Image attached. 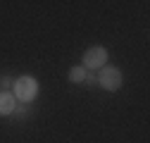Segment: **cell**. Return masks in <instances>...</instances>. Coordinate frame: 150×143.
<instances>
[{
	"mask_svg": "<svg viewBox=\"0 0 150 143\" xmlns=\"http://www.w3.org/2000/svg\"><path fill=\"white\" fill-rule=\"evenodd\" d=\"M12 96L17 98V100H24V103H29V100H33L36 98V93H38V81H36L33 76H19L17 81H12Z\"/></svg>",
	"mask_w": 150,
	"mask_h": 143,
	"instance_id": "6da1fadb",
	"label": "cell"
},
{
	"mask_svg": "<svg viewBox=\"0 0 150 143\" xmlns=\"http://www.w3.org/2000/svg\"><path fill=\"white\" fill-rule=\"evenodd\" d=\"M83 64V69H103L105 67V62H107V50L103 48V45H93V48H88L86 52H83V60H81Z\"/></svg>",
	"mask_w": 150,
	"mask_h": 143,
	"instance_id": "7a4b0ae2",
	"label": "cell"
},
{
	"mask_svg": "<svg viewBox=\"0 0 150 143\" xmlns=\"http://www.w3.org/2000/svg\"><path fill=\"white\" fill-rule=\"evenodd\" d=\"M100 86L105 88V91H119L122 88V72L117 69V67H103L100 69Z\"/></svg>",
	"mask_w": 150,
	"mask_h": 143,
	"instance_id": "3957f363",
	"label": "cell"
},
{
	"mask_svg": "<svg viewBox=\"0 0 150 143\" xmlns=\"http://www.w3.org/2000/svg\"><path fill=\"white\" fill-rule=\"evenodd\" d=\"M14 107H17V98L7 91H0V115H12L14 112Z\"/></svg>",
	"mask_w": 150,
	"mask_h": 143,
	"instance_id": "277c9868",
	"label": "cell"
},
{
	"mask_svg": "<svg viewBox=\"0 0 150 143\" xmlns=\"http://www.w3.org/2000/svg\"><path fill=\"white\" fill-rule=\"evenodd\" d=\"M69 81H71V84H81V81H86V69L79 67V64L71 67V69H69Z\"/></svg>",
	"mask_w": 150,
	"mask_h": 143,
	"instance_id": "5b68a950",
	"label": "cell"
},
{
	"mask_svg": "<svg viewBox=\"0 0 150 143\" xmlns=\"http://www.w3.org/2000/svg\"><path fill=\"white\" fill-rule=\"evenodd\" d=\"M12 84V79H7V76H3V79H0V86H3V88H7Z\"/></svg>",
	"mask_w": 150,
	"mask_h": 143,
	"instance_id": "8992f818",
	"label": "cell"
}]
</instances>
